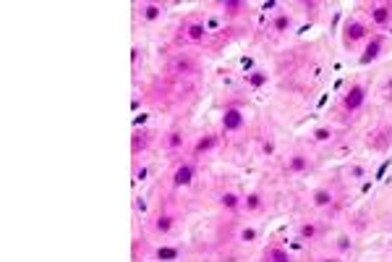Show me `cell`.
Instances as JSON below:
<instances>
[{
	"instance_id": "6da1fadb",
	"label": "cell",
	"mask_w": 392,
	"mask_h": 262,
	"mask_svg": "<svg viewBox=\"0 0 392 262\" xmlns=\"http://www.w3.org/2000/svg\"><path fill=\"white\" fill-rule=\"evenodd\" d=\"M366 102V86L363 84H353L348 92L342 95V107L348 113H356V111H361V105Z\"/></svg>"
},
{
	"instance_id": "7a4b0ae2",
	"label": "cell",
	"mask_w": 392,
	"mask_h": 262,
	"mask_svg": "<svg viewBox=\"0 0 392 262\" xmlns=\"http://www.w3.org/2000/svg\"><path fill=\"white\" fill-rule=\"evenodd\" d=\"M246 126V116L241 107H225V113H222V131H241Z\"/></svg>"
},
{
	"instance_id": "3957f363",
	"label": "cell",
	"mask_w": 392,
	"mask_h": 262,
	"mask_svg": "<svg viewBox=\"0 0 392 262\" xmlns=\"http://www.w3.org/2000/svg\"><path fill=\"white\" fill-rule=\"evenodd\" d=\"M194 176H196V168H194V163H180L178 168H175V173H173V184L180 189V186H189L191 181H194Z\"/></svg>"
},
{
	"instance_id": "277c9868",
	"label": "cell",
	"mask_w": 392,
	"mask_h": 262,
	"mask_svg": "<svg viewBox=\"0 0 392 262\" xmlns=\"http://www.w3.org/2000/svg\"><path fill=\"white\" fill-rule=\"evenodd\" d=\"M366 24L363 21H358V18H351L348 24H345V42H358V39H363L366 37Z\"/></svg>"
},
{
	"instance_id": "5b68a950",
	"label": "cell",
	"mask_w": 392,
	"mask_h": 262,
	"mask_svg": "<svg viewBox=\"0 0 392 262\" xmlns=\"http://www.w3.org/2000/svg\"><path fill=\"white\" fill-rule=\"evenodd\" d=\"M392 21V6L387 3H379V6H372V24L377 27H384Z\"/></svg>"
},
{
	"instance_id": "8992f818",
	"label": "cell",
	"mask_w": 392,
	"mask_h": 262,
	"mask_svg": "<svg viewBox=\"0 0 392 262\" xmlns=\"http://www.w3.org/2000/svg\"><path fill=\"white\" fill-rule=\"evenodd\" d=\"M379 55H382V39L374 37V39H368V45H366V50H363V55H361V63H372V60H377Z\"/></svg>"
},
{
	"instance_id": "52a82bcc",
	"label": "cell",
	"mask_w": 392,
	"mask_h": 262,
	"mask_svg": "<svg viewBox=\"0 0 392 262\" xmlns=\"http://www.w3.org/2000/svg\"><path fill=\"white\" fill-rule=\"evenodd\" d=\"M220 205L225 210H238V207H243V196H238L236 191H225V194H220Z\"/></svg>"
},
{
	"instance_id": "ba28073f",
	"label": "cell",
	"mask_w": 392,
	"mask_h": 262,
	"mask_svg": "<svg viewBox=\"0 0 392 262\" xmlns=\"http://www.w3.org/2000/svg\"><path fill=\"white\" fill-rule=\"evenodd\" d=\"M332 191L330 189H316L314 191V196H311V202H314V207H330L332 205Z\"/></svg>"
},
{
	"instance_id": "9c48e42d",
	"label": "cell",
	"mask_w": 392,
	"mask_h": 262,
	"mask_svg": "<svg viewBox=\"0 0 392 262\" xmlns=\"http://www.w3.org/2000/svg\"><path fill=\"white\" fill-rule=\"evenodd\" d=\"M215 147H217V137H215V134H206V137H201V139L196 142L194 152H196V155H204V152H212Z\"/></svg>"
},
{
	"instance_id": "30bf717a",
	"label": "cell",
	"mask_w": 392,
	"mask_h": 262,
	"mask_svg": "<svg viewBox=\"0 0 392 262\" xmlns=\"http://www.w3.org/2000/svg\"><path fill=\"white\" fill-rule=\"evenodd\" d=\"M288 170H290V173H304V170H309V158L301 155V152H298V155H293V158L288 160Z\"/></svg>"
},
{
	"instance_id": "8fae6325",
	"label": "cell",
	"mask_w": 392,
	"mask_h": 262,
	"mask_svg": "<svg viewBox=\"0 0 392 262\" xmlns=\"http://www.w3.org/2000/svg\"><path fill=\"white\" fill-rule=\"evenodd\" d=\"M180 257V249L178 247H159L157 249V259L159 262H175Z\"/></svg>"
},
{
	"instance_id": "7c38bea8",
	"label": "cell",
	"mask_w": 392,
	"mask_h": 262,
	"mask_svg": "<svg viewBox=\"0 0 392 262\" xmlns=\"http://www.w3.org/2000/svg\"><path fill=\"white\" fill-rule=\"evenodd\" d=\"M243 207H246L248 212L259 210V207H262V194H259V191H251V194H246V196H243Z\"/></svg>"
},
{
	"instance_id": "4fadbf2b",
	"label": "cell",
	"mask_w": 392,
	"mask_h": 262,
	"mask_svg": "<svg viewBox=\"0 0 392 262\" xmlns=\"http://www.w3.org/2000/svg\"><path fill=\"white\" fill-rule=\"evenodd\" d=\"M267 262H293V257H290L285 249L274 247V249H269V252H267Z\"/></svg>"
},
{
	"instance_id": "5bb4252c",
	"label": "cell",
	"mask_w": 392,
	"mask_h": 262,
	"mask_svg": "<svg viewBox=\"0 0 392 262\" xmlns=\"http://www.w3.org/2000/svg\"><path fill=\"white\" fill-rule=\"evenodd\" d=\"M142 16H144L147 21H157L159 16H163V6H157V3H147V6L142 8Z\"/></svg>"
},
{
	"instance_id": "9a60e30c",
	"label": "cell",
	"mask_w": 392,
	"mask_h": 262,
	"mask_svg": "<svg viewBox=\"0 0 392 262\" xmlns=\"http://www.w3.org/2000/svg\"><path fill=\"white\" fill-rule=\"evenodd\" d=\"M186 32H189V37H191L194 42H199V39H204L206 27L201 24V21H194V24H189V27H186Z\"/></svg>"
},
{
	"instance_id": "2e32d148",
	"label": "cell",
	"mask_w": 392,
	"mask_h": 262,
	"mask_svg": "<svg viewBox=\"0 0 392 262\" xmlns=\"http://www.w3.org/2000/svg\"><path fill=\"white\" fill-rule=\"evenodd\" d=\"M290 24H293V21H290V16H288V13H278V16H274V21H272L274 32H288V29H290Z\"/></svg>"
},
{
	"instance_id": "e0dca14e",
	"label": "cell",
	"mask_w": 392,
	"mask_h": 262,
	"mask_svg": "<svg viewBox=\"0 0 392 262\" xmlns=\"http://www.w3.org/2000/svg\"><path fill=\"white\" fill-rule=\"evenodd\" d=\"M267 79H269V76H267L264 71H251V74H248V84L253 86V90H259V86H264V84H267Z\"/></svg>"
},
{
	"instance_id": "ac0fdd59",
	"label": "cell",
	"mask_w": 392,
	"mask_h": 262,
	"mask_svg": "<svg viewBox=\"0 0 392 262\" xmlns=\"http://www.w3.org/2000/svg\"><path fill=\"white\" fill-rule=\"evenodd\" d=\"M154 228H157L159 233H170V228H173V217H170V215H159L157 221H154Z\"/></svg>"
},
{
	"instance_id": "d6986e66",
	"label": "cell",
	"mask_w": 392,
	"mask_h": 262,
	"mask_svg": "<svg viewBox=\"0 0 392 262\" xmlns=\"http://www.w3.org/2000/svg\"><path fill=\"white\" fill-rule=\"evenodd\" d=\"M298 236H301V238H314L316 236V226L314 223H304L301 228H298Z\"/></svg>"
},
{
	"instance_id": "ffe728a7",
	"label": "cell",
	"mask_w": 392,
	"mask_h": 262,
	"mask_svg": "<svg viewBox=\"0 0 392 262\" xmlns=\"http://www.w3.org/2000/svg\"><path fill=\"white\" fill-rule=\"evenodd\" d=\"M330 137H332V131H330L327 126H319V128L314 131V139H316V142H327Z\"/></svg>"
},
{
	"instance_id": "44dd1931",
	"label": "cell",
	"mask_w": 392,
	"mask_h": 262,
	"mask_svg": "<svg viewBox=\"0 0 392 262\" xmlns=\"http://www.w3.org/2000/svg\"><path fill=\"white\" fill-rule=\"evenodd\" d=\"M222 8H225L227 13H238V11L243 8V3H241V0H225V3H222Z\"/></svg>"
},
{
	"instance_id": "7402d4cb",
	"label": "cell",
	"mask_w": 392,
	"mask_h": 262,
	"mask_svg": "<svg viewBox=\"0 0 392 262\" xmlns=\"http://www.w3.org/2000/svg\"><path fill=\"white\" fill-rule=\"evenodd\" d=\"M241 242H246V244L257 242V228H243L241 231Z\"/></svg>"
},
{
	"instance_id": "603a6c76",
	"label": "cell",
	"mask_w": 392,
	"mask_h": 262,
	"mask_svg": "<svg viewBox=\"0 0 392 262\" xmlns=\"http://www.w3.org/2000/svg\"><path fill=\"white\" fill-rule=\"evenodd\" d=\"M351 247H353V244H351L348 236H340V238H337V249H340V252H351Z\"/></svg>"
},
{
	"instance_id": "cb8c5ba5",
	"label": "cell",
	"mask_w": 392,
	"mask_h": 262,
	"mask_svg": "<svg viewBox=\"0 0 392 262\" xmlns=\"http://www.w3.org/2000/svg\"><path fill=\"white\" fill-rule=\"evenodd\" d=\"M351 176H353V179H361V176H363V168H361V165L351 168Z\"/></svg>"
},
{
	"instance_id": "d4e9b609",
	"label": "cell",
	"mask_w": 392,
	"mask_h": 262,
	"mask_svg": "<svg viewBox=\"0 0 392 262\" xmlns=\"http://www.w3.org/2000/svg\"><path fill=\"white\" fill-rule=\"evenodd\" d=\"M180 144V134H170V147H178Z\"/></svg>"
},
{
	"instance_id": "484cf974",
	"label": "cell",
	"mask_w": 392,
	"mask_h": 262,
	"mask_svg": "<svg viewBox=\"0 0 392 262\" xmlns=\"http://www.w3.org/2000/svg\"><path fill=\"white\" fill-rule=\"evenodd\" d=\"M319 262H340L337 257H325V259H319Z\"/></svg>"
},
{
	"instance_id": "4316f807",
	"label": "cell",
	"mask_w": 392,
	"mask_h": 262,
	"mask_svg": "<svg viewBox=\"0 0 392 262\" xmlns=\"http://www.w3.org/2000/svg\"><path fill=\"white\" fill-rule=\"evenodd\" d=\"M387 86H389V92H392V81H389V84H387Z\"/></svg>"
}]
</instances>
